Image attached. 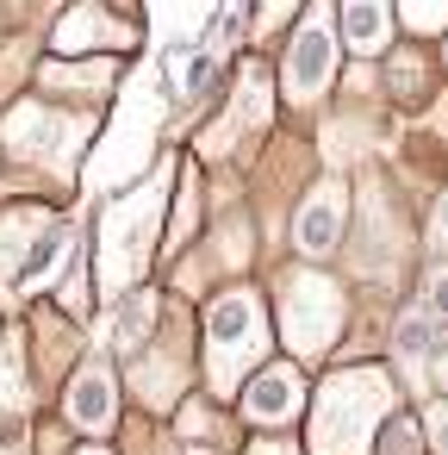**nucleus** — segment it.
<instances>
[{
	"instance_id": "obj_1",
	"label": "nucleus",
	"mask_w": 448,
	"mask_h": 455,
	"mask_svg": "<svg viewBox=\"0 0 448 455\" xmlns=\"http://www.w3.org/2000/svg\"><path fill=\"white\" fill-rule=\"evenodd\" d=\"M392 411V387L380 368H349L318 393L311 411V449L318 455H367L373 424Z\"/></svg>"
},
{
	"instance_id": "obj_2",
	"label": "nucleus",
	"mask_w": 448,
	"mask_h": 455,
	"mask_svg": "<svg viewBox=\"0 0 448 455\" xmlns=\"http://www.w3.org/2000/svg\"><path fill=\"white\" fill-rule=\"evenodd\" d=\"M268 349V318L255 306V293H224L206 312V362H212V387L231 393L243 380V368H255Z\"/></svg>"
},
{
	"instance_id": "obj_3",
	"label": "nucleus",
	"mask_w": 448,
	"mask_h": 455,
	"mask_svg": "<svg viewBox=\"0 0 448 455\" xmlns=\"http://www.w3.org/2000/svg\"><path fill=\"white\" fill-rule=\"evenodd\" d=\"M156 219H162V181L138 188L131 200H119L106 212V231H100V281H106V293H119L131 275H144Z\"/></svg>"
},
{
	"instance_id": "obj_4",
	"label": "nucleus",
	"mask_w": 448,
	"mask_h": 455,
	"mask_svg": "<svg viewBox=\"0 0 448 455\" xmlns=\"http://www.w3.org/2000/svg\"><path fill=\"white\" fill-rule=\"evenodd\" d=\"M280 324H287V343L299 355H324L330 337L342 331V293L324 275H293L280 287Z\"/></svg>"
},
{
	"instance_id": "obj_5",
	"label": "nucleus",
	"mask_w": 448,
	"mask_h": 455,
	"mask_svg": "<svg viewBox=\"0 0 448 455\" xmlns=\"http://www.w3.org/2000/svg\"><path fill=\"white\" fill-rule=\"evenodd\" d=\"M330 69H336V38H330V7H311L305 32L293 38L287 51V69H280V88L293 107H311L324 88H330Z\"/></svg>"
},
{
	"instance_id": "obj_6",
	"label": "nucleus",
	"mask_w": 448,
	"mask_h": 455,
	"mask_svg": "<svg viewBox=\"0 0 448 455\" xmlns=\"http://www.w3.org/2000/svg\"><path fill=\"white\" fill-rule=\"evenodd\" d=\"M88 125H63L57 113H44L38 100L32 107H13V119H7V144L20 150V156H38V163H51V169H69V156H75V138H82Z\"/></svg>"
},
{
	"instance_id": "obj_7",
	"label": "nucleus",
	"mask_w": 448,
	"mask_h": 455,
	"mask_svg": "<svg viewBox=\"0 0 448 455\" xmlns=\"http://www.w3.org/2000/svg\"><path fill=\"white\" fill-rule=\"evenodd\" d=\"M342 219H349V194H342L336 181L311 188V200H305L299 219H293V243H299V256H330V250L342 243Z\"/></svg>"
},
{
	"instance_id": "obj_8",
	"label": "nucleus",
	"mask_w": 448,
	"mask_h": 455,
	"mask_svg": "<svg viewBox=\"0 0 448 455\" xmlns=\"http://www.w3.org/2000/svg\"><path fill=\"white\" fill-rule=\"evenodd\" d=\"M305 405V380H299V368H262L255 380H249V393H243V411L255 418V424H287L293 411Z\"/></svg>"
},
{
	"instance_id": "obj_9",
	"label": "nucleus",
	"mask_w": 448,
	"mask_h": 455,
	"mask_svg": "<svg viewBox=\"0 0 448 455\" xmlns=\"http://www.w3.org/2000/svg\"><path fill=\"white\" fill-rule=\"evenodd\" d=\"M113 411H119L113 368H106V362H88V368L75 374V387H69V418H75L82 430H106V424H113Z\"/></svg>"
},
{
	"instance_id": "obj_10",
	"label": "nucleus",
	"mask_w": 448,
	"mask_h": 455,
	"mask_svg": "<svg viewBox=\"0 0 448 455\" xmlns=\"http://www.w3.org/2000/svg\"><path fill=\"white\" fill-rule=\"evenodd\" d=\"M342 44L355 57H373L392 44V0H342Z\"/></svg>"
},
{
	"instance_id": "obj_11",
	"label": "nucleus",
	"mask_w": 448,
	"mask_h": 455,
	"mask_svg": "<svg viewBox=\"0 0 448 455\" xmlns=\"http://www.w3.org/2000/svg\"><path fill=\"white\" fill-rule=\"evenodd\" d=\"M125 51L131 44V26H119L113 13H100V7H75L63 26H57V51Z\"/></svg>"
},
{
	"instance_id": "obj_12",
	"label": "nucleus",
	"mask_w": 448,
	"mask_h": 455,
	"mask_svg": "<svg viewBox=\"0 0 448 455\" xmlns=\"http://www.w3.org/2000/svg\"><path fill=\"white\" fill-rule=\"evenodd\" d=\"M51 225H44V212H0V275H13L20 281V256H32V243L44 237Z\"/></svg>"
},
{
	"instance_id": "obj_13",
	"label": "nucleus",
	"mask_w": 448,
	"mask_h": 455,
	"mask_svg": "<svg viewBox=\"0 0 448 455\" xmlns=\"http://www.w3.org/2000/svg\"><path fill=\"white\" fill-rule=\"evenodd\" d=\"M69 250H75V231H69V225H51V231L32 243V256H26V268H20V281H13V287H26V293H32L38 281H51V275L69 262Z\"/></svg>"
},
{
	"instance_id": "obj_14",
	"label": "nucleus",
	"mask_w": 448,
	"mask_h": 455,
	"mask_svg": "<svg viewBox=\"0 0 448 455\" xmlns=\"http://www.w3.org/2000/svg\"><path fill=\"white\" fill-rule=\"evenodd\" d=\"M392 349H398V362H405V368H423V355H429V318H423V312L398 318V331H392Z\"/></svg>"
},
{
	"instance_id": "obj_15",
	"label": "nucleus",
	"mask_w": 448,
	"mask_h": 455,
	"mask_svg": "<svg viewBox=\"0 0 448 455\" xmlns=\"http://www.w3.org/2000/svg\"><path fill=\"white\" fill-rule=\"evenodd\" d=\"M150 318H156V293H131V299H125V312H119V343H125V349H138V343L150 337Z\"/></svg>"
},
{
	"instance_id": "obj_16",
	"label": "nucleus",
	"mask_w": 448,
	"mask_h": 455,
	"mask_svg": "<svg viewBox=\"0 0 448 455\" xmlns=\"http://www.w3.org/2000/svg\"><path fill=\"white\" fill-rule=\"evenodd\" d=\"M398 13H405V26L423 32V38L448 32V0H398Z\"/></svg>"
},
{
	"instance_id": "obj_17",
	"label": "nucleus",
	"mask_w": 448,
	"mask_h": 455,
	"mask_svg": "<svg viewBox=\"0 0 448 455\" xmlns=\"http://www.w3.org/2000/svg\"><path fill=\"white\" fill-rule=\"evenodd\" d=\"M20 405V343L0 337V418Z\"/></svg>"
},
{
	"instance_id": "obj_18",
	"label": "nucleus",
	"mask_w": 448,
	"mask_h": 455,
	"mask_svg": "<svg viewBox=\"0 0 448 455\" xmlns=\"http://www.w3.org/2000/svg\"><path fill=\"white\" fill-rule=\"evenodd\" d=\"M113 82V63H94V69H44V88H106Z\"/></svg>"
},
{
	"instance_id": "obj_19",
	"label": "nucleus",
	"mask_w": 448,
	"mask_h": 455,
	"mask_svg": "<svg viewBox=\"0 0 448 455\" xmlns=\"http://www.w3.org/2000/svg\"><path fill=\"white\" fill-rule=\"evenodd\" d=\"M423 318H429V324H448V268H436V275L423 281Z\"/></svg>"
},
{
	"instance_id": "obj_20",
	"label": "nucleus",
	"mask_w": 448,
	"mask_h": 455,
	"mask_svg": "<svg viewBox=\"0 0 448 455\" xmlns=\"http://www.w3.org/2000/svg\"><path fill=\"white\" fill-rule=\"evenodd\" d=\"M293 7H299V0H262V7H255V32H274L280 20H293Z\"/></svg>"
},
{
	"instance_id": "obj_21",
	"label": "nucleus",
	"mask_w": 448,
	"mask_h": 455,
	"mask_svg": "<svg viewBox=\"0 0 448 455\" xmlns=\"http://www.w3.org/2000/svg\"><path fill=\"white\" fill-rule=\"evenodd\" d=\"M423 430H429V443H436V449L448 455V399H442V405H429V418H423Z\"/></svg>"
},
{
	"instance_id": "obj_22",
	"label": "nucleus",
	"mask_w": 448,
	"mask_h": 455,
	"mask_svg": "<svg viewBox=\"0 0 448 455\" xmlns=\"http://www.w3.org/2000/svg\"><path fill=\"white\" fill-rule=\"evenodd\" d=\"M411 449H417V430H411V424H398V430L386 436V455H411Z\"/></svg>"
},
{
	"instance_id": "obj_23",
	"label": "nucleus",
	"mask_w": 448,
	"mask_h": 455,
	"mask_svg": "<svg viewBox=\"0 0 448 455\" xmlns=\"http://www.w3.org/2000/svg\"><path fill=\"white\" fill-rule=\"evenodd\" d=\"M429 237H436V250H448V194L436 200V219H429Z\"/></svg>"
},
{
	"instance_id": "obj_24",
	"label": "nucleus",
	"mask_w": 448,
	"mask_h": 455,
	"mask_svg": "<svg viewBox=\"0 0 448 455\" xmlns=\"http://www.w3.org/2000/svg\"><path fill=\"white\" fill-rule=\"evenodd\" d=\"M249 455H293V449H287V443H255Z\"/></svg>"
},
{
	"instance_id": "obj_25",
	"label": "nucleus",
	"mask_w": 448,
	"mask_h": 455,
	"mask_svg": "<svg viewBox=\"0 0 448 455\" xmlns=\"http://www.w3.org/2000/svg\"><path fill=\"white\" fill-rule=\"evenodd\" d=\"M442 387H448V355H442Z\"/></svg>"
},
{
	"instance_id": "obj_26",
	"label": "nucleus",
	"mask_w": 448,
	"mask_h": 455,
	"mask_svg": "<svg viewBox=\"0 0 448 455\" xmlns=\"http://www.w3.org/2000/svg\"><path fill=\"white\" fill-rule=\"evenodd\" d=\"M82 455H106V449H82Z\"/></svg>"
},
{
	"instance_id": "obj_27",
	"label": "nucleus",
	"mask_w": 448,
	"mask_h": 455,
	"mask_svg": "<svg viewBox=\"0 0 448 455\" xmlns=\"http://www.w3.org/2000/svg\"><path fill=\"white\" fill-rule=\"evenodd\" d=\"M0 455H20V449H0Z\"/></svg>"
}]
</instances>
